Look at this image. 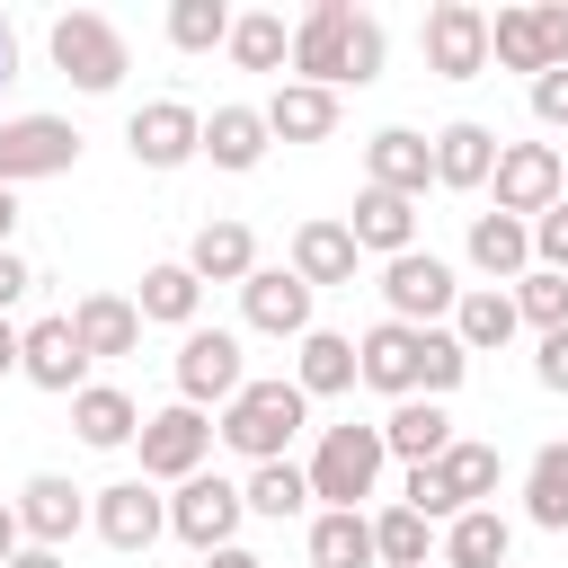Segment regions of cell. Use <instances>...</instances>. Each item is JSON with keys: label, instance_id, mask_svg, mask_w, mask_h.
Returning a JSON list of instances; mask_svg holds the SVG:
<instances>
[{"label": "cell", "instance_id": "cell-1", "mask_svg": "<svg viewBox=\"0 0 568 568\" xmlns=\"http://www.w3.org/2000/svg\"><path fill=\"white\" fill-rule=\"evenodd\" d=\"M302 426H311V399L275 373V382H240V399L213 417V444H231L257 470V462H293V435Z\"/></svg>", "mask_w": 568, "mask_h": 568}, {"label": "cell", "instance_id": "cell-2", "mask_svg": "<svg viewBox=\"0 0 568 568\" xmlns=\"http://www.w3.org/2000/svg\"><path fill=\"white\" fill-rule=\"evenodd\" d=\"M44 44H53V71H62L71 89H89V98H106V89L133 71V53H124V27H115V18H98V9H62Z\"/></svg>", "mask_w": 568, "mask_h": 568}, {"label": "cell", "instance_id": "cell-3", "mask_svg": "<svg viewBox=\"0 0 568 568\" xmlns=\"http://www.w3.org/2000/svg\"><path fill=\"white\" fill-rule=\"evenodd\" d=\"M382 462H390V453H382V426H328L320 453H311V497L364 515V497L382 488Z\"/></svg>", "mask_w": 568, "mask_h": 568}, {"label": "cell", "instance_id": "cell-4", "mask_svg": "<svg viewBox=\"0 0 568 568\" xmlns=\"http://www.w3.org/2000/svg\"><path fill=\"white\" fill-rule=\"evenodd\" d=\"M80 169V124L71 115H0V186H36V178H71Z\"/></svg>", "mask_w": 568, "mask_h": 568}, {"label": "cell", "instance_id": "cell-5", "mask_svg": "<svg viewBox=\"0 0 568 568\" xmlns=\"http://www.w3.org/2000/svg\"><path fill=\"white\" fill-rule=\"evenodd\" d=\"M240 524H248V497H240V479H222V470H195V479H178V497H169V532L204 559V550H231L240 541Z\"/></svg>", "mask_w": 568, "mask_h": 568}, {"label": "cell", "instance_id": "cell-6", "mask_svg": "<svg viewBox=\"0 0 568 568\" xmlns=\"http://www.w3.org/2000/svg\"><path fill=\"white\" fill-rule=\"evenodd\" d=\"M488 186H497V204H488V213L532 222V213H550V204L568 195V160H559V142H497Z\"/></svg>", "mask_w": 568, "mask_h": 568}, {"label": "cell", "instance_id": "cell-7", "mask_svg": "<svg viewBox=\"0 0 568 568\" xmlns=\"http://www.w3.org/2000/svg\"><path fill=\"white\" fill-rule=\"evenodd\" d=\"M240 382H248L240 337L195 320V328L178 337V399H186V408H231V399H240Z\"/></svg>", "mask_w": 568, "mask_h": 568}, {"label": "cell", "instance_id": "cell-8", "mask_svg": "<svg viewBox=\"0 0 568 568\" xmlns=\"http://www.w3.org/2000/svg\"><path fill=\"white\" fill-rule=\"evenodd\" d=\"M382 302H390L399 328H435V320H453L462 284H453V266L435 248H408V257H382Z\"/></svg>", "mask_w": 568, "mask_h": 568}, {"label": "cell", "instance_id": "cell-9", "mask_svg": "<svg viewBox=\"0 0 568 568\" xmlns=\"http://www.w3.org/2000/svg\"><path fill=\"white\" fill-rule=\"evenodd\" d=\"M133 444H142V479H151V488H160V479L178 488V479H195V470H204V453H213V417H204V408H186V399H169L160 417H142V435H133Z\"/></svg>", "mask_w": 568, "mask_h": 568}, {"label": "cell", "instance_id": "cell-10", "mask_svg": "<svg viewBox=\"0 0 568 568\" xmlns=\"http://www.w3.org/2000/svg\"><path fill=\"white\" fill-rule=\"evenodd\" d=\"M417 44H426V71H435V80H479V71H488V9L435 0L426 27H417Z\"/></svg>", "mask_w": 568, "mask_h": 568}, {"label": "cell", "instance_id": "cell-11", "mask_svg": "<svg viewBox=\"0 0 568 568\" xmlns=\"http://www.w3.org/2000/svg\"><path fill=\"white\" fill-rule=\"evenodd\" d=\"M89 524H98V541L106 550H151L160 532H169V497L151 488V479H106L98 497H89Z\"/></svg>", "mask_w": 568, "mask_h": 568}, {"label": "cell", "instance_id": "cell-12", "mask_svg": "<svg viewBox=\"0 0 568 568\" xmlns=\"http://www.w3.org/2000/svg\"><path fill=\"white\" fill-rule=\"evenodd\" d=\"M124 151H133V169H186L204 151V115L186 98H151V106H133Z\"/></svg>", "mask_w": 568, "mask_h": 568}, {"label": "cell", "instance_id": "cell-13", "mask_svg": "<svg viewBox=\"0 0 568 568\" xmlns=\"http://www.w3.org/2000/svg\"><path fill=\"white\" fill-rule=\"evenodd\" d=\"M355 18H364L355 0H311V18L293 27V71L311 89H328V98L346 89V36H355Z\"/></svg>", "mask_w": 568, "mask_h": 568}, {"label": "cell", "instance_id": "cell-14", "mask_svg": "<svg viewBox=\"0 0 568 568\" xmlns=\"http://www.w3.org/2000/svg\"><path fill=\"white\" fill-rule=\"evenodd\" d=\"M18 373H27L36 390H62V399H80V390H89V355H80V337H71V311H53V320L18 328Z\"/></svg>", "mask_w": 568, "mask_h": 568}, {"label": "cell", "instance_id": "cell-15", "mask_svg": "<svg viewBox=\"0 0 568 568\" xmlns=\"http://www.w3.org/2000/svg\"><path fill=\"white\" fill-rule=\"evenodd\" d=\"M9 506H18V532H27L36 550H62V541L89 524V488H71L62 470H36V479H27Z\"/></svg>", "mask_w": 568, "mask_h": 568}, {"label": "cell", "instance_id": "cell-16", "mask_svg": "<svg viewBox=\"0 0 568 568\" xmlns=\"http://www.w3.org/2000/svg\"><path fill=\"white\" fill-rule=\"evenodd\" d=\"M364 186H382V195H426L435 186V142L426 133H408V124H382L373 142H364Z\"/></svg>", "mask_w": 568, "mask_h": 568}, {"label": "cell", "instance_id": "cell-17", "mask_svg": "<svg viewBox=\"0 0 568 568\" xmlns=\"http://www.w3.org/2000/svg\"><path fill=\"white\" fill-rule=\"evenodd\" d=\"M240 311H248V328L257 337H311V284L293 275V266H257L248 284H240Z\"/></svg>", "mask_w": 568, "mask_h": 568}, {"label": "cell", "instance_id": "cell-18", "mask_svg": "<svg viewBox=\"0 0 568 568\" xmlns=\"http://www.w3.org/2000/svg\"><path fill=\"white\" fill-rule=\"evenodd\" d=\"M71 337H80L89 364L133 355V346H142V311H133V293H80V302H71Z\"/></svg>", "mask_w": 568, "mask_h": 568}, {"label": "cell", "instance_id": "cell-19", "mask_svg": "<svg viewBox=\"0 0 568 568\" xmlns=\"http://www.w3.org/2000/svg\"><path fill=\"white\" fill-rule=\"evenodd\" d=\"M355 382H364V390H390V399H417V328L373 320V328L355 337Z\"/></svg>", "mask_w": 568, "mask_h": 568}, {"label": "cell", "instance_id": "cell-20", "mask_svg": "<svg viewBox=\"0 0 568 568\" xmlns=\"http://www.w3.org/2000/svg\"><path fill=\"white\" fill-rule=\"evenodd\" d=\"M346 240H355V248H373V257H408V248H417V204H408V195L364 186V195H355V213H346Z\"/></svg>", "mask_w": 568, "mask_h": 568}, {"label": "cell", "instance_id": "cell-21", "mask_svg": "<svg viewBox=\"0 0 568 568\" xmlns=\"http://www.w3.org/2000/svg\"><path fill=\"white\" fill-rule=\"evenodd\" d=\"M470 266L488 275V284H515V275H532V222H515V213H470Z\"/></svg>", "mask_w": 568, "mask_h": 568}, {"label": "cell", "instance_id": "cell-22", "mask_svg": "<svg viewBox=\"0 0 568 568\" xmlns=\"http://www.w3.org/2000/svg\"><path fill=\"white\" fill-rule=\"evenodd\" d=\"M186 275L195 284H248L257 275V240H248V222H204L195 240H186Z\"/></svg>", "mask_w": 568, "mask_h": 568}, {"label": "cell", "instance_id": "cell-23", "mask_svg": "<svg viewBox=\"0 0 568 568\" xmlns=\"http://www.w3.org/2000/svg\"><path fill=\"white\" fill-rule=\"evenodd\" d=\"M506 550H515V524H506L497 506H470V515H453V524H444L435 568H506Z\"/></svg>", "mask_w": 568, "mask_h": 568}, {"label": "cell", "instance_id": "cell-24", "mask_svg": "<svg viewBox=\"0 0 568 568\" xmlns=\"http://www.w3.org/2000/svg\"><path fill=\"white\" fill-rule=\"evenodd\" d=\"M488 169H497V133L488 124H444L435 133V186H453V195H479L488 186Z\"/></svg>", "mask_w": 568, "mask_h": 568}, {"label": "cell", "instance_id": "cell-25", "mask_svg": "<svg viewBox=\"0 0 568 568\" xmlns=\"http://www.w3.org/2000/svg\"><path fill=\"white\" fill-rule=\"evenodd\" d=\"M524 320H515V293L506 284H462V302H453V346L462 355H488V346H506Z\"/></svg>", "mask_w": 568, "mask_h": 568}, {"label": "cell", "instance_id": "cell-26", "mask_svg": "<svg viewBox=\"0 0 568 568\" xmlns=\"http://www.w3.org/2000/svg\"><path fill=\"white\" fill-rule=\"evenodd\" d=\"M257 115H266V133H275V142H328V133H337V98H328V89H311V80H284Z\"/></svg>", "mask_w": 568, "mask_h": 568}, {"label": "cell", "instance_id": "cell-27", "mask_svg": "<svg viewBox=\"0 0 568 568\" xmlns=\"http://www.w3.org/2000/svg\"><path fill=\"white\" fill-rule=\"evenodd\" d=\"M71 426H80V444H89V453H115V444H133V435H142V408H133V390L89 382V390L71 399Z\"/></svg>", "mask_w": 568, "mask_h": 568}, {"label": "cell", "instance_id": "cell-28", "mask_svg": "<svg viewBox=\"0 0 568 568\" xmlns=\"http://www.w3.org/2000/svg\"><path fill=\"white\" fill-rule=\"evenodd\" d=\"M444 444H453L444 399H390V417H382V453H399V462L417 470V462H435Z\"/></svg>", "mask_w": 568, "mask_h": 568}, {"label": "cell", "instance_id": "cell-29", "mask_svg": "<svg viewBox=\"0 0 568 568\" xmlns=\"http://www.w3.org/2000/svg\"><path fill=\"white\" fill-rule=\"evenodd\" d=\"M266 142H275V133H266V115H257V106H213V115H204V160H213V169H231V178H240V169H257V160H266Z\"/></svg>", "mask_w": 568, "mask_h": 568}, {"label": "cell", "instance_id": "cell-30", "mask_svg": "<svg viewBox=\"0 0 568 568\" xmlns=\"http://www.w3.org/2000/svg\"><path fill=\"white\" fill-rule=\"evenodd\" d=\"M355 240H346V222H302L293 231V275L320 293V284H355Z\"/></svg>", "mask_w": 568, "mask_h": 568}, {"label": "cell", "instance_id": "cell-31", "mask_svg": "<svg viewBox=\"0 0 568 568\" xmlns=\"http://www.w3.org/2000/svg\"><path fill=\"white\" fill-rule=\"evenodd\" d=\"M293 390H302V399H337V390H355V337L311 328L302 355H293Z\"/></svg>", "mask_w": 568, "mask_h": 568}, {"label": "cell", "instance_id": "cell-32", "mask_svg": "<svg viewBox=\"0 0 568 568\" xmlns=\"http://www.w3.org/2000/svg\"><path fill=\"white\" fill-rule=\"evenodd\" d=\"M435 479H444V497H453V515H470V506H488V497H497V444H470V435H453V444L435 453Z\"/></svg>", "mask_w": 568, "mask_h": 568}, {"label": "cell", "instance_id": "cell-33", "mask_svg": "<svg viewBox=\"0 0 568 568\" xmlns=\"http://www.w3.org/2000/svg\"><path fill=\"white\" fill-rule=\"evenodd\" d=\"M311 568H373V515L320 506L311 515Z\"/></svg>", "mask_w": 568, "mask_h": 568}, {"label": "cell", "instance_id": "cell-34", "mask_svg": "<svg viewBox=\"0 0 568 568\" xmlns=\"http://www.w3.org/2000/svg\"><path fill=\"white\" fill-rule=\"evenodd\" d=\"M133 311H142V320H160V328H195V311H204V284L186 275V257H169V266H151V275H142Z\"/></svg>", "mask_w": 568, "mask_h": 568}, {"label": "cell", "instance_id": "cell-35", "mask_svg": "<svg viewBox=\"0 0 568 568\" xmlns=\"http://www.w3.org/2000/svg\"><path fill=\"white\" fill-rule=\"evenodd\" d=\"M222 53H231L240 71H284V62H293V27H284L275 9H240V18H231V44H222Z\"/></svg>", "mask_w": 568, "mask_h": 568}, {"label": "cell", "instance_id": "cell-36", "mask_svg": "<svg viewBox=\"0 0 568 568\" xmlns=\"http://www.w3.org/2000/svg\"><path fill=\"white\" fill-rule=\"evenodd\" d=\"M240 497H248V515H266V524H293V515L311 506V470H302V462H257V470L240 479Z\"/></svg>", "mask_w": 568, "mask_h": 568}, {"label": "cell", "instance_id": "cell-37", "mask_svg": "<svg viewBox=\"0 0 568 568\" xmlns=\"http://www.w3.org/2000/svg\"><path fill=\"white\" fill-rule=\"evenodd\" d=\"M524 515L541 532H568V444H541L532 470H524Z\"/></svg>", "mask_w": 568, "mask_h": 568}, {"label": "cell", "instance_id": "cell-38", "mask_svg": "<svg viewBox=\"0 0 568 568\" xmlns=\"http://www.w3.org/2000/svg\"><path fill=\"white\" fill-rule=\"evenodd\" d=\"M426 550H435V524L426 515H408V506H382L373 515V559L382 568H435Z\"/></svg>", "mask_w": 568, "mask_h": 568}, {"label": "cell", "instance_id": "cell-39", "mask_svg": "<svg viewBox=\"0 0 568 568\" xmlns=\"http://www.w3.org/2000/svg\"><path fill=\"white\" fill-rule=\"evenodd\" d=\"M169 44H178V53L231 44V9H222V0H169Z\"/></svg>", "mask_w": 568, "mask_h": 568}, {"label": "cell", "instance_id": "cell-40", "mask_svg": "<svg viewBox=\"0 0 568 568\" xmlns=\"http://www.w3.org/2000/svg\"><path fill=\"white\" fill-rule=\"evenodd\" d=\"M488 62L532 71V80L550 71V62H541V36H532V9H497V18H488Z\"/></svg>", "mask_w": 568, "mask_h": 568}, {"label": "cell", "instance_id": "cell-41", "mask_svg": "<svg viewBox=\"0 0 568 568\" xmlns=\"http://www.w3.org/2000/svg\"><path fill=\"white\" fill-rule=\"evenodd\" d=\"M462 373H470V355L453 346V328H417V399L462 390Z\"/></svg>", "mask_w": 568, "mask_h": 568}, {"label": "cell", "instance_id": "cell-42", "mask_svg": "<svg viewBox=\"0 0 568 568\" xmlns=\"http://www.w3.org/2000/svg\"><path fill=\"white\" fill-rule=\"evenodd\" d=\"M515 320L524 328H568V275H550V266H532V275H515Z\"/></svg>", "mask_w": 568, "mask_h": 568}, {"label": "cell", "instance_id": "cell-43", "mask_svg": "<svg viewBox=\"0 0 568 568\" xmlns=\"http://www.w3.org/2000/svg\"><path fill=\"white\" fill-rule=\"evenodd\" d=\"M382 53H390V36H382V18L364 9V18H355V36H346V89L382 80Z\"/></svg>", "mask_w": 568, "mask_h": 568}, {"label": "cell", "instance_id": "cell-44", "mask_svg": "<svg viewBox=\"0 0 568 568\" xmlns=\"http://www.w3.org/2000/svg\"><path fill=\"white\" fill-rule=\"evenodd\" d=\"M532 266H550V275H568V195H559L550 213H532Z\"/></svg>", "mask_w": 568, "mask_h": 568}, {"label": "cell", "instance_id": "cell-45", "mask_svg": "<svg viewBox=\"0 0 568 568\" xmlns=\"http://www.w3.org/2000/svg\"><path fill=\"white\" fill-rule=\"evenodd\" d=\"M399 506H408V515H426V524H453V497H444V479H435V462H417V470H408V488H399Z\"/></svg>", "mask_w": 568, "mask_h": 568}, {"label": "cell", "instance_id": "cell-46", "mask_svg": "<svg viewBox=\"0 0 568 568\" xmlns=\"http://www.w3.org/2000/svg\"><path fill=\"white\" fill-rule=\"evenodd\" d=\"M532 36H541V62L568 71V0H541V9H532Z\"/></svg>", "mask_w": 568, "mask_h": 568}, {"label": "cell", "instance_id": "cell-47", "mask_svg": "<svg viewBox=\"0 0 568 568\" xmlns=\"http://www.w3.org/2000/svg\"><path fill=\"white\" fill-rule=\"evenodd\" d=\"M27 293H36V266H27L18 248H0V320H9V311H18Z\"/></svg>", "mask_w": 568, "mask_h": 568}, {"label": "cell", "instance_id": "cell-48", "mask_svg": "<svg viewBox=\"0 0 568 568\" xmlns=\"http://www.w3.org/2000/svg\"><path fill=\"white\" fill-rule=\"evenodd\" d=\"M532 115L541 124H568V71H541L532 80Z\"/></svg>", "mask_w": 568, "mask_h": 568}, {"label": "cell", "instance_id": "cell-49", "mask_svg": "<svg viewBox=\"0 0 568 568\" xmlns=\"http://www.w3.org/2000/svg\"><path fill=\"white\" fill-rule=\"evenodd\" d=\"M532 373H541V390H568V328H550V337H541Z\"/></svg>", "mask_w": 568, "mask_h": 568}, {"label": "cell", "instance_id": "cell-50", "mask_svg": "<svg viewBox=\"0 0 568 568\" xmlns=\"http://www.w3.org/2000/svg\"><path fill=\"white\" fill-rule=\"evenodd\" d=\"M18 550H27V532H18V506H9V497H0V568H9V559H18Z\"/></svg>", "mask_w": 568, "mask_h": 568}, {"label": "cell", "instance_id": "cell-51", "mask_svg": "<svg viewBox=\"0 0 568 568\" xmlns=\"http://www.w3.org/2000/svg\"><path fill=\"white\" fill-rule=\"evenodd\" d=\"M204 568H266V559H257V550H240V541H231V550H204Z\"/></svg>", "mask_w": 568, "mask_h": 568}, {"label": "cell", "instance_id": "cell-52", "mask_svg": "<svg viewBox=\"0 0 568 568\" xmlns=\"http://www.w3.org/2000/svg\"><path fill=\"white\" fill-rule=\"evenodd\" d=\"M9 80H18V27L0 18V89H9Z\"/></svg>", "mask_w": 568, "mask_h": 568}, {"label": "cell", "instance_id": "cell-53", "mask_svg": "<svg viewBox=\"0 0 568 568\" xmlns=\"http://www.w3.org/2000/svg\"><path fill=\"white\" fill-rule=\"evenodd\" d=\"M9 568H62V550H36V541H27V550H18Z\"/></svg>", "mask_w": 568, "mask_h": 568}, {"label": "cell", "instance_id": "cell-54", "mask_svg": "<svg viewBox=\"0 0 568 568\" xmlns=\"http://www.w3.org/2000/svg\"><path fill=\"white\" fill-rule=\"evenodd\" d=\"M9 373H18V328L0 320V382H9Z\"/></svg>", "mask_w": 568, "mask_h": 568}, {"label": "cell", "instance_id": "cell-55", "mask_svg": "<svg viewBox=\"0 0 568 568\" xmlns=\"http://www.w3.org/2000/svg\"><path fill=\"white\" fill-rule=\"evenodd\" d=\"M9 231H18V195L0 186V248H9Z\"/></svg>", "mask_w": 568, "mask_h": 568}]
</instances>
